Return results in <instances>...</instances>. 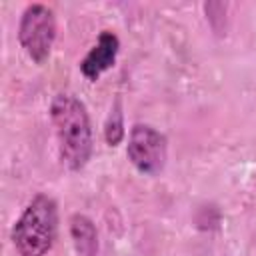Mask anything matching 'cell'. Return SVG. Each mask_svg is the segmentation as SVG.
I'll list each match as a JSON object with an SVG mask.
<instances>
[{"label":"cell","instance_id":"cell-1","mask_svg":"<svg viewBox=\"0 0 256 256\" xmlns=\"http://www.w3.org/2000/svg\"><path fill=\"white\" fill-rule=\"evenodd\" d=\"M52 124L60 142V156L70 170H80L92 156V126L86 106L74 94H58L50 106Z\"/></svg>","mask_w":256,"mask_h":256},{"label":"cell","instance_id":"cell-2","mask_svg":"<svg viewBox=\"0 0 256 256\" xmlns=\"http://www.w3.org/2000/svg\"><path fill=\"white\" fill-rule=\"evenodd\" d=\"M58 234V206L54 198L38 194L12 228V242L20 256H44Z\"/></svg>","mask_w":256,"mask_h":256},{"label":"cell","instance_id":"cell-3","mask_svg":"<svg viewBox=\"0 0 256 256\" xmlns=\"http://www.w3.org/2000/svg\"><path fill=\"white\" fill-rule=\"evenodd\" d=\"M54 38H56L54 12L44 4L26 6L20 18V26H18V40L24 52L36 64H42L50 56Z\"/></svg>","mask_w":256,"mask_h":256},{"label":"cell","instance_id":"cell-4","mask_svg":"<svg viewBox=\"0 0 256 256\" xmlns=\"http://www.w3.org/2000/svg\"><path fill=\"white\" fill-rule=\"evenodd\" d=\"M166 138L148 124H134L128 138V160L142 174L156 176L166 164Z\"/></svg>","mask_w":256,"mask_h":256},{"label":"cell","instance_id":"cell-5","mask_svg":"<svg viewBox=\"0 0 256 256\" xmlns=\"http://www.w3.org/2000/svg\"><path fill=\"white\" fill-rule=\"evenodd\" d=\"M118 48H120V40L114 32L104 30L98 36V42L92 46V50L82 58L80 62V70L82 74L90 80L96 82L108 68L114 66L116 56H118Z\"/></svg>","mask_w":256,"mask_h":256},{"label":"cell","instance_id":"cell-6","mask_svg":"<svg viewBox=\"0 0 256 256\" xmlns=\"http://www.w3.org/2000/svg\"><path fill=\"white\" fill-rule=\"evenodd\" d=\"M70 234L78 256H98V232L88 216L74 214L70 218Z\"/></svg>","mask_w":256,"mask_h":256},{"label":"cell","instance_id":"cell-7","mask_svg":"<svg viewBox=\"0 0 256 256\" xmlns=\"http://www.w3.org/2000/svg\"><path fill=\"white\" fill-rule=\"evenodd\" d=\"M124 120H122V108H120V102L114 104V108L110 110V116L106 120V126H104V136H106V142L110 146H116L122 142L124 138Z\"/></svg>","mask_w":256,"mask_h":256}]
</instances>
